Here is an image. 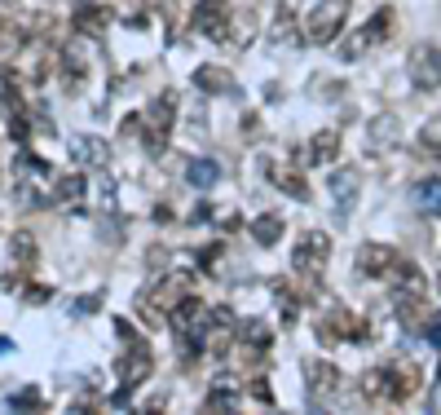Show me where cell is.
Returning <instances> with one entry per match:
<instances>
[{
	"label": "cell",
	"instance_id": "6da1fadb",
	"mask_svg": "<svg viewBox=\"0 0 441 415\" xmlns=\"http://www.w3.org/2000/svg\"><path fill=\"white\" fill-rule=\"evenodd\" d=\"M340 23H345V0H322L318 13H309V40H318V44L335 40Z\"/></svg>",
	"mask_w": 441,
	"mask_h": 415
},
{
	"label": "cell",
	"instance_id": "7a4b0ae2",
	"mask_svg": "<svg viewBox=\"0 0 441 415\" xmlns=\"http://www.w3.org/2000/svg\"><path fill=\"white\" fill-rule=\"evenodd\" d=\"M411 75H415V85H419V89H437V85H441V49H437V44L415 49V58H411Z\"/></svg>",
	"mask_w": 441,
	"mask_h": 415
},
{
	"label": "cell",
	"instance_id": "3957f363",
	"mask_svg": "<svg viewBox=\"0 0 441 415\" xmlns=\"http://www.w3.org/2000/svg\"><path fill=\"white\" fill-rule=\"evenodd\" d=\"M225 0H199V9H194V27L207 31L212 40H225Z\"/></svg>",
	"mask_w": 441,
	"mask_h": 415
},
{
	"label": "cell",
	"instance_id": "277c9868",
	"mask_svg": "<svg viewBox=\"0 0 441 415\" xmlns=\"http://www.w3.org/2000/svg\"><path fill=\"white\" fill-rule=\"evenodd\" d=\"M172 111H177L172 97H159V102L151 106V137H146V142H151V151H159V146H163V132L172 128Z\"/></svg>",
	"mask_w": 441,
	"mask_h": 415
},
{
	"label": "cell",
	"instance_id": "5b68a950",
	"mask_svg": "<svg viewBox=\"0 0 441 415\" xmlns=\"http://www.w3.org/2000/svg\"><path fill=\"white\" fill-rule=\"evenodd\" d=\"M397 265H402V261H397L393 247H375V243L362 247V270H366V274H393Z\"/></svg>",
	"mask_w": 441,
	"mask_h": 415
},
{
	"label": "cell",
	"instance_id": "8992f818",
	"mask_svg": "<svg viewBox=\"0 0 441 415\" xmlns=\"http://www.w3.org/2000/svg\"><path fill=\"white\" fill-rule=\"evenodd\" d=\"M322 256H326V235H309L296 247V270H322Z\"/></svg>",
	"mask_w": 441,
	"mask_h": 415
},
{
	"label": "cell",
	"instance_id": "52a82bcc",
	"mask_svg": "<svg viewBox=\"0 0 441 415\" xmlns=\"http://www.w3.org/2000/svg\"><path fill=\"white\" fill-rule=\"evenodd\" d=\"M120 376H124V385H141L146 376H151V349L137 340V354H128L124 362H120Z\"/></svg>",
	"mask_w": 441,
	"mask_h": 415
},
{
	"label": "cell",
	"instance_id": "ba28073f",
	"mask_svg": "<svg viewBox=\"0 0 441 415\" xmlns=\"http://www.w3.org/2000/svg\"><path fill=\"white\" fill-rule=\"evenodd\" d=\"M186 177H190V186H199V190H207V186H212V181H217V177H221V168H217V163H212V159H194V163H190V168H186Z\"/></svg>",
	"mask_w": 441,
	"mask_h": 415
},
{
	"label": "cell",
	"instance_id": "9c48e42d",
	"mask_svg": "<svg viewBox=\"0 0 441 415\" xmlns=\"http://www.w3.org/2000/svg\"><path fill=\"white\" fill-rule=\"evenodd\" d=\"M199 89H207V93H225L230 89V71H221V66H199Z\"/></svg>",
	"mask_w": 441,
	"mask_h": 415
},
{
	"label": "cell",
	"instance_id": "30bf717a",
	"mask_svg": "<svg viewBox=\"0 0 441 415\" xmlns=\"http://www.w3.org/2000/svg\"><path fill=\"white\" fill-rule=\"evenodd\" d=\"M335 146H340L335 132H318L314 146H309V159H314V163H331L335 159Z\"/></svg>",
	"mask_w": 441,
	"mask_h": 415
},
{
	"label": "cell",
	"instance_id": "8fae6325",
	"mask_svg": "<svg viewBox=\"0 0 441 415\" xmlns=\"http://www.w3.org/2000/svg\"><path fill=\"white\" fill-rule=\"evenodd\" d=\"M335 367L331 362H314V367H309V389H318V393H326V389H335Z\"/></svg>",
	"mask_w": 441,
	"mask_h": 415
},
{
	"label": "cell",
	"instance_id": "7c38bea8",
	"mask_svg": "<svg viewBox=\"0 0 441 415\" xmlns=\"http://www.w3.org/2000/svg\"><path fill=\"white\" fill-rule=\"evenodd\" d=\"M252 235H256V243H265V247H269V243H279V239H283V221H279V217H260Z\"/></svg>",
	"mask_w": 441,
	"mask_h": 415
},
{
	"label": "cell",
	"instance_id": "4fadbf2b",
	"mask_svg": "<svg viewBox=\"0 0 441 415\" xmlns=\"http://www.w3.org/2000/svg\"><path fill=\"white\" fill-rule=\"evenodd\" d=\"M75 23H79V31H84V36H93V31H102V27H106V9H93V5H84Z\"/></svg>",
	"mask_w": 441,
	"mask_h": 415
},
{
	"label": "cell",
	"instance_id": "5bb4252c",
	"mask_svg": "<svg viewBox=\"0 0 441 415\" xmlns=\"http://www.w3.org/2000/svg\"><path fill=\"white\" fill-rule=\"evenodd\" d=\"M75 151H79V159H84V163H102L106 159V146L102 142H89V137L75 142Z\"/></svg>",
	"mask_w": 441,
	"mask_h": 415
},
{
	"label": "cell",
	"instance_id": "9a60e30c",
	"mask_svg": "<svg viewBox=\"0 0 441 415\" xmlns=\"http://www.w3.org/2000/svg\"><path fill=\"white\" fill-rule=\"evenodd\" d=\"M415 204H419V208H437V204H441V181H423L419 194H415Z\"/></svg>",
	"mask_w": 441,
	"mask_h": 415
},
{
	"label": "cell",
	"instance_id": "2e32d148",
	"mask_svg": "<svg viewBox=\"0 0 441 415\" xmlns=\"http://www.w3.org/2000/svg\"><path fill=\"white\" fill-rule=\"evenodd\" d=\"M269 177H279L283 186H287V194H296V199H305L309 190H305V181L296 177V173H283V168H269Z\"/></svg>",
	"mask_w": 441,
	"mask_h": 415
},
{
	"label": "cell",
	"instance_id": "e0dca14e",
	"mask_svg": "<svg viewBox=\"0 0 441 415\" xmlns=\"http://www.w3.org/2000/svg\"><path fill=\"white\" fill-rule=\"evenodd\" d=\"M9 407H13V411H23V407L40 411V393H36V389H23V393H13V397H9Z\"/></svg>",
	"mask_w": 441,
	"mask_h": 415
},
{
	"label": "cell",
	"instance_id": "ac0fdd59",
	"mask_svg": "<svg viewBox=\"0 0 441 415\" xmlns=\"http://www.w3.org/2000/svg\"><path fill=\"white\" fill-rule=\"evenodd\" d=\"M353 186H357V173L335 177V194H340V204H353Z\"/></svg>",
	"mask_w": 441,
	"mask_h": 415
},
{
	"label": "cell",
	"instance_id": "d6986e66",
	"mask_svg": "<svg viewBox=\"0 0 441 415\" xmlns=\"http://www.w3.org/2000/svg\"><path fill=\"white\" fill-rule=\"evenodd\" d=\"M238 407V397H230V393H212V402H207V411H234Z\"/></svg>",
	"mask_w": 441,
	"mask_h": 415
},
{
	"label": "cell",
	"instance_id": "ffe728a7",
	"mask_svg": "<svg viewBox=\"0 0 441 415\" xmlns=\"http://www.w3.org/2000/svg\"><path fill=\"white\" fill-rule=\"evenodd\" d=\"M79 190H84V181H79V177H67V181L58 186V194H62V199H79Z\"/></svg>",
	"mask_w": 441,
	"mask_h": 415
},
{
	"label": "cell",
	"instance_id": "44dd1931",
	"mask_svg": "<svg viewBox=\"0 0 441 415\" xmlns=\"http://www.w3.org/2000/svg\"><path fill=\"white\" fill-rule=\"evenodd\" d=\"M0 97H5V102H18V89H13V75L9 71H0Z\"/></svg>",
	"mask_w": 441,
	"mask_h": 415
},
{
	"label": "cell",
	"instance_id": "7402d4cb",
	"mask_svg": "<svg viewBox=\"0 0 441 415\" xmlns=\"http://www.w3.org/2000/svg\"><path fill=\"white\" fill-rule=\"evenodd\" d=\"M274 36H283V40L291 36V13H287V9H279V23H274Z\"/></svg>",
	"mask_w": 441,
	"mask_h": 415
},
{
	"label": "cell",
	"instance_id": "603a6c76",
	"mask_svg": "<svg viewBox=\"0 0 441 415\" xmlns=\"http://www.w3.org/2000/svg\"><path fill=\"white\" fill-rule=\"evenodd\" d=\"M428 340H433V345H441V318L433 323V331H428Z\"/></svg>",
	"mask_w": 441,
	"mask_h": 415
}]
</instances>
